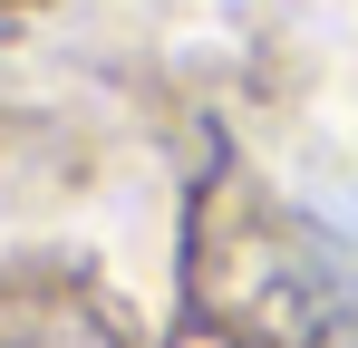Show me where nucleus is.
I'll use <instances>...</instances> for the list:
<instances>
[{"instance_id": "nucleus-1", "label": "nucleus", "mask_w": 358, "mask_h": 348, "mask_svg": "<svg viewBox=\"0 0 358 348\" xmlns=\"http://www.w3.org/2000/svg\"><path fill=\"white\" fill-rule=\"evenodd\" d=\"M0 348H117V339L78 310H20V319H0Z\"/></svg>"}]
</instances>
